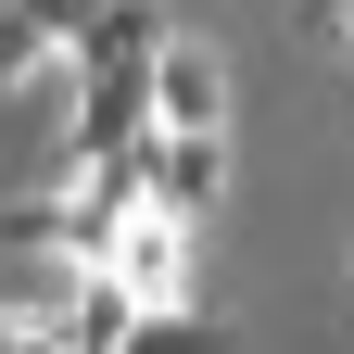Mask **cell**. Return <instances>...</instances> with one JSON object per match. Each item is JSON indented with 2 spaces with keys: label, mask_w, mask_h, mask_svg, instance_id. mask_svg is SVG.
Listing matches in <instances>:
<instances>
[{
  "label": "cell",
  "mask_w": 354,
  "mask_h": 354,
  "mask_svg": "<svg viewBox=\"0 0 354 354\" xmlns=\"http://www.w3.org/2000/svg\"><path fill=\"white\" fill-rule=\"evenodd\" d=\"M114 279L152 304H190V215H165V203H140V228H127V253H114Z\"/></svg>",
  "instance_id": "7a4b0ae2"
},
{
  "label": "cell",
  "mask_w": 354,
  "mask_h": 354,
  "mask_svg": "<svg viewBox=\"0 0 354 354\" xmlns=\"http://www.w3.org/2000/svg\"><path fill=\"white\" fill-rule=\"evenodd\" d=\"M304 26H317V38H354V0H304Z\"/></svg>",
  "instance_id": "52a82bcc"
},
{
  "label": "cell",
  "mask_w": 354,
  "mask_h": 354,
  "mask_svg": "<svg viewBox=\"0 0 354 354\" xmlns=\"http://www.w3.org/2000/svg\"><path fill=\"white\" fill-rule=\"evenodd\" d=\"M127 354H228V329L203 317V304H165V317H140V342Z\"/></svg>",
  "instance_id": "5b68a950"
},
{
  "label": "cell",
  "mask_w": 354,
  "mask_h": 354,
  "mask_svg": "<svg viewBox=\"0 0 354 354\" xmlns=\"http://www.w3.org/2000/svg\"><path fill=\"white\" fill-rule=\"evenodd\" d=\"M152 203L203 228V215L228 203V127H165L152 140Z\"/></svg>",
  "instance_id": "6da1fadb"
},
{
  "label": "cell",
  "mask_w": 354,
  "mask_h": 354,
  "mask_svg": "<svg viewBox=\"0 0 354 354\" xmlns=\"http://www.w3.org/2000/svg\"><path fill=\"white\" fill-rule=\"evenodd\" d=\"M152 102H165V127H228V64L177 38V51H165V76H152Z\"/></svg>",
  "instance_id": "277c9868"
},
{
  "label": "cell",
  "mask_w": 354,
  "mask_h": 354,
  "mask_svg": "<svg viewBox=\"0 0 354 354\" xmlns=\"http://www.w3.org/2000/svg\"><path fill=\"white\" fill-rule=\"evenodd\" d=\"M0 354H76L64 304H0Z\"/></svg>",
  "instance_id": "8992f818"
},
{
  "label": "cell",
  "mask_w": 354,
  "mask_h": 354,
  "mask_svg": "<svg viewBox=\"0 0 354 354\" xmlns=\"http://www.w3.org/2000/svg\"><path fill=\"white\" fill-rule=\"evenodd\" d=\"M165 51H177L165 0H102V13L76 26V51H64V64H76V76H102V64H165Z\"/></svg>",
  "instance_id": "3957f363"
}]
</instances>
